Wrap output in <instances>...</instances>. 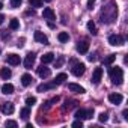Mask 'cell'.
Here are the masks:
<instances>
[{
    "instance_id": "60d3db41",
    "label": "cell",
    "mask_w": 128,
    "mask_h": 128,
    "mask_svg": "<svg viewBox=\"0 0 128 128\" xmlns=\"http://www.w3.org/2000/svg\"><path fill=\"white\" fill-rule=\"evenodd\" d=\"M41 2H47V3H50V2H51V0H41Z\"/></svg>"
},
{
    "instance_id": "ab89813d",
    "label": "cell",
    "mask_w": 128,
    "mask_h": 128,
    "mask_svg": "<svg viewBox=\"0 0 128 128\" xmlns=\"http://www.w3.org/2000/svg\"><path fill=\"white\" fill-rule=\"evenodd\" d=\"M2 9H3V3H2V2H0V11H2Z\"/></svg>"
},
{
    "instance_id": "44dd1931",
    "label": "cell",
    "mask_w": 128,
    "mask_h": 128,
    "mask_svg": "<svg viewBox=\"0 0 128 128\" xmlns=\"http://www.w3.org/2000/svg\"><path fill=\"white\" fill-rule=\"evenodd\" d=\"M32 80H33V78H32L30 74H23V76H21V84H23V86H29V84L32 83Z\"/></svg>"
},
{
    "instance_id": "3957f363",
    "label": "cell",
    "mask_w": 128,
    "mask_h": 128,
    "mask_svg": "<svg viewBox=\"0 0 128 128\" xmlns=\"http://www.w3.org/2000/svg\"><path fill=\"white\" fill-rule=\"evenodd\" d=\"M92 116H94V108H89V110L80 108V110L76 112V118L77 119H90Z\"/></svg>"
},
{
    "instance_id": "ac0fdd59",
    "label": "cell",
    "mask_w": 128,
    "mask_h": 128,
    "mask_svg": "<svg viewBox=\"0 0 128 128\" xmlns=\"http://www.w3.org/2000/svg\"><path fill=\"white\" fill-rule=\"evenodd\" d=\"M2 94H5V95L14 94V86H12L11 83H5V84L2 86Z\"/></svg>"
},
{
    "instance_id": "b9f144b4",
    "label": "cell",
    "mask_w": 128,
    "mask_h": 128,
    "mask_svg": "<svg viewBox=\"0 0 128 128\" xmlns=\"http://www.w3.org/2000/svg\"><path fill=\"white\" fill-rule=\"evenodd\" d=\"M0 53H2V48H0Z\"/></svg>"
},
{
    "instance_id": "7402d4cb",
    "label": "cell",
    "mask_w": 128,
    "mask_h": 128,
    "mask_svg": "<svg viewBox=\"0 0 128 128\" xmlns=\"http://www.w3.org/2000/svg\"><path fill=\"white\" fill-rule=\"evenodd\" d=\"M57 39H59L60 42H68V41H70V35H68L66 32H60V33L57 35Z\"/></svg>"
},
{
    "instance_id": "d6986e66",
    "label": "cell",
    "mask_w": 128,
    "mask_h": 128,
    "mask_svg": "<svg viewBox=\"0 0 128 128\" xmlns=\"http://www.w3.org/2000/svg\"><path fill=\"white\" fill-rule=\"evenodd\" d=\"M11 76H12V71L9 68H2V70H0V77H2L3 80L11 78Z\"/></svg>"
},
{
    "instance_id": "f35d334b",
    "label": "cell",
    "mask_w": 128,
    "mask_h": 128,
    "mask_svg": "<svg viewBox=\"0 0 128 128\" xmlns=\"http://www.w3.org/2000/svg\"><path fill=\"white\" fill-rule=\"evenodd\" d=\"M3 21H5V15L0 14V24H3Z\"/></svg>"
},
{
    "instance_id": "6da1fadb",
    "label": "cell",
    "mask_w": 128,
    "mask_h": 128,
    "mask_svg": "<svg viewBox=\"0 0 128 128\" xmlns=\"http://www.w3.org/2000/svg\"><path fill=\"white\" fill-rule=\"evenodd\" d=\"M116 18H118V5L116 2H110L102 8L100 14V20L102 24H112Z\"/></svg>"
},
{
    "instance_id": "52a82bcc",
    "label": "cell",
    "mask_w": 128,
    "mask_h": 128,
    "mask_svg": "<svg viewBox=\"0 0 128 128\" xmlns=\"http://www.w3.org/2000/svg\"><path fill=\"white\" fill-rule=\"evenodd\" d=\"M38 76H39L41 78H48V77L51 76V70H50V68H47L44 63H42V65L38 68Z\"/></svg>"
},
{
    "instance_id": "4316f807",
    "label": "cell",
    "mask_w": 128,
    "mask_h": 128,
    "mask_svg": "<svg viewBox=\"0 0 128 128\" xmlns=\"http://www.w3.org/2000/svg\"><path fill=\"white\" fill-rule=\"evenodd\" d=\"M114 60H116V54H110L104 59V65H112Z\"/></svg>"
},
{
    "instance_id": "8fae6325",
    "label": "cell",
    "mask_w": 128,
    "mask_h": 128,
    "mask_svg": "<svg viewBox=\"0 0 128 128\" xmlns=\"http://www.w3.org/2000/svg\"><path fill=\"white\" fill-rule=\"evenodd\" d=\"M33 38H35V41H36V42H41V44H44V45H47V44H48V38H47L42 32H35Z\"/></svg>"
},
{
    "instance_id": "e0dca14e",
    "label": "cell",
    "mask_w": 128,
    "mask_h": 128,
    "mask_svg": "<svg viewBox=\"0 0 128 128\" xmlns=\"http://www.w3.org/2000/svg\"><path fill=\"white\" fill-rule=\"evenodd\" d=\"M54 60V54L53 53H45L42 57H41V62L44 63V65H47V63H51Z\"/></svg>"
},
{
    "instance_id": "2e32d148",
    "label": "cell",
    "mask_w": 128,
    "mask_h": 128,
    "mask_svg": "<svg viewBox=\"0 0 128 128\" xmlns=\"http://www.w3.org/2000/svg\"><path fill=\"white\" fill-rule=\"evenodd\" d=\"M57 84L53 82V83H45V84H39L38 86V92H45V90H50V89H54Z\"/></svg>"
},
{
    "instance_id": "7a4b0ae2",
    "label": "cell",
    "mask_w": 128,
    "mask_h": 128,
    "mask_svg": "<svg viewBox=\"0 0 128 128\" xmlns=\"http://www.w3.org/2000/svg\"><path fill=\"white\" fill-rule=\"evenodd\" d=\"M108 77L113 84H122L124 83V71L119 66H110L108 68Z\"/></svg>"
},
{
    "instance_id": "d6a6232c",
    "label": "cell",
    "mask_w": 128,
    "mask_h": 128,
    "mask_svg": "<svg viewBox=\"0 0 128 128\" xmlns=\"http://www.w3.org/2000/svg\"><path fill=\"white\" fill-rule=\"evenodd\" d=\"M72 126H74V128H82V126H83V122H82V119H77V120H74V122H72Z\"/></svg>"
},
{
    "instance_id": "484cf974",
    "label": "cell",
    "mask_w": 128,
    "mask_h": 128,
    "mask_svg": "<svg viewBox=\"0 0 128 128\" xmlns=\"http://www.w3.org/2000/svg\"><path fill=\"white\" fill-rule=\"evenodd\" d=\"M20 114H21V118H23V119H27V118L30 116V108H29V107L21 108V110H20Z\"/></svg>"
},
{
    "instance_id": "9a60e30c",
    "label": "cell",
    "mask_w": 128,
    "mask_h": 128,
    "mask_svg": "<svg viewBox=\"0 0 128 128\" xmlns=\"http://www.w3.org/2000/svg\"><path fill=\"white\" fill-rule=\"evenodd\" d=\"M42 17L47 18V20H56V14L51 8H44V12H42Z\"/></svg>"
},
{
    "instance_id": "7c38bea8",
    "label": "cell",
    "mask_w": 128,
    "mask_h": 128,
    "mask_svg": "<svg viewBox=\"0 0 128 128\" xmlns=\"http://www.w3.org/2000/svg\"><path fill=\"white\" fill-rule=\"evenodd\" d=\"M88 50H89V42H86V41H78V44H77V51L80 53V54H86L88 53Z\"/></svg>"
},
{
    "instance_id": "603a6c76",
    "label": "cell",
    "mask_w": 128,
    "mask_h": 128,
    "mask_svg": "<svg viewBox=\"0 0 128 128\" xmlns=\"http://www.w3.org/2000/svg\"><path fill=\"white\" fill-rule=\"evenodd\" d=\"M18 27H20V21H18L17 18H12L11 23H9V29H11V30H17Z\"/></svg>"
},
{
    "instance_id": "cb8c5ba5",
    "label": "cell",
    "mask_w": 128,
    "mask_h": 128,
    "mask_svg": "<svg viewBox=\"0 0 128 128\" xmlns=\"http://www.w3.org/2000/svg\"><path fill=\"white\" fill-rule=\"evenodd\" d=\"M76 106H77L76 101H66L65 106L62 107V110H63V112H66V110H70V108H72V107H76Z\"/></svg>"
},
{
    "instance_id": "4fadbf2b",
    "label": "cell",
    "mask_w": 128,
    "mask_h": 128,
    "mask_svg": "<svg viewBox=\"0 0 128 128\" xmlns=\"http://www.w3.org/2000/svg\"><path fill=\"white\" fill-rule=\"evenodd\" d=\"M68 89H70L71 92H76V94H84V92H86L84 88H82V86L77 84V83H68Z\"/></svg>"
},
{
    "instance_id": "f546056e",
    "label": "cell",
    "mask_w": 128,
    "mask_h": 128,
    "mask_svg": "<svg viewBox=\"0 0 128 128\" xmlns=\"http://www.w3.org/2000/svg\"><path fill=\"white\" fill-rule=\"evenodd\" d=\"M21 2L23 0H11V6L15 9V8H20L21 6Z\"/></svg>"
},
{
    "instance_id": "1f68e13d",
    "label": "cell",
    "mask_w": 128,
    "mask_h": 128,
    "mask_svg": "<svg viewBox=\"0 0 128 128\" xmlns=\"http://www.w3.org/2000/svg\"><path fill=\"white\" fill-rule=\"evenodd\" d=\"M98 119H100V122H107L108 120V116H107V113H101L98 116Z\"/></svg>"
},
{
    "instance_id": "f1b7e54d",
    "label": "cell",
    "mask_w": 128,
    "mask_h": 128,
    "mask_svg": "<svg viewBox=\"0 0 128 128\" xmlns=\"http://www.w3.org/2000/svg\"><path fill=\"white\" fill-rule=\"evenodd\" d=\"M29 3H30L33 8H41V6H42V2H41V0H29Z\"/></svg>"
},
{
    "instance_id": "8d00e7d4",
    "label": "cell",
    "mask_w": 128,
    "mask_h": 128,
    "mask_svg": "<svg viewBox=\"0 0 128 128\" xmlns=\"http://www.w3.org/2000/svg\"><path fill=\"white\" fill-rule=\"evenodd\" d=\"M62 63H63V57H60V59H59V60L56 62V68H59V66L62 65Z\"/></svg>"
},
{
    "instance_id": "4dcf8cb0",
    "label": "cell",
    "mask_w": 128,
    "mask_h": 128,
    "mask_svg": "<svg viewBox=\"0 0 128 128\" xmlns=\"http://www.w3.org/2000/svg\"><path fill=\"white\" fill-rule=\"evenodd\" d=\"M5 126H11V128H17V126H18V124H17L15 120H6V122H5Z\"/></svg>"
},
{
    "instance_id": "30bf717a",
    "label": "cell",
    "mask_w": 128,
    "mask_h": 128,
    "mask_svg": "<svg viewBox=\"0 0 128 128\" xmlns=\"http://www.w3.org/2000/svg\"><path fill=\"white\" fill-rule=\"evenodd\" d=\"M6 62L9 63V65H12V66H17V65H20L21 59H20V56H17V54H8Z\"/></svg>"
},
{
    "instance_id": "83f0119b",
    "label": "cell",
    "mask_w": 128,
    "mask_h": 128,
    "mask_svg": "<svg viewBox=\"0 0 128 128\" xmlns=\"http://www.w3.org/2000/svg\"><path fill=\"white\" fill-rule=\"evenodd\" d=\"M26 104H27V107L35 106V104H36V98H35V96H27V98H26Z\"/></svg>"
},
{
    "instance_id": "9c48e42d",
    "label": "cell",
    "mask_w": 128,
    "mask_h": 128,
    "mask_svg": "<svg viewBox=\"0 0 128 128\" xmlns=\"http://www.w3.org/2000/svg\"><path fill=\"white\" fill-rule=\"evenodd\" d=\"M35 59H36L35 53H29V54L26 56V59H24V66H26L27 70H30V68L33 66V63H35Z\"/></svg>"
},
{
    "instance_id": "ba28073f",
    "label": "cell",
    "mask_w": 128,
    "mask_h": 128,
    "mask_svg": "<svg viewBox=\"0 0 128 128\" xmlns=\"http://www.w3.org/2000/svg\"><path fill=\"white\" fill-rule=\"evenodd\" d=\"M0 110H2V113H3V114H12V113H14V110H15V107H14V104H12V102H3V104H2V107H0Z\"/></svg>"
},
{
    "instance_id": "277c9868",
    "label": "cell",
    "mask_w": 128,
    "mask_h": 128,
    "mask_svg": "<svg viewBox=\"0 0 128 128\" xmlns=\"http://www.w3.org/2000/svg\"><path fill=\"white\" fill-rule=\"evenodd\" d=\"M84 70H86V66H84V63H76L74 62V66H72V70H71V72L76 76V77H80V76H83L84 74Z\"/></svg>"
},
{
    "instance_id": "8992f818",
    "label": "cell",
    "mask_w": 128,
    "mask_h": 128,
    "mask_svg": "<svg viewBox=\"0 0 128 128\" xmlns=\"http://www.w3.org/2000/svg\"><path fill=\"white\" fill-rule=\"evenodd\" d=\"M101 78H102V68H95L94 72H92V78H90V82H92L94 84H98V83L101 82Z\"/></svg>"
},
{
    "instance_id": "74e56055",
    "label": "cell",
    "mask_w": 128,
    "mask_h": 128,
    "mask_svg": "<svg viewBox=\"0 0 128 128\" xmlns=\"http://www.w3.org/2000/svg\"><path fill=\"white\" fill-rule=\"evenodd\" d=\"M122 114H124V119H128V110H124Z\"/></svg>"
},
{
    "instance_id": "5b68a950",
    "label": "cell",
    "mask_w": 128,
    "mask_h": 128,
    "mask_svg": "<svg viewBox=\"0 0 128 128\" xmlns=\"http://www.w3.org/2000/svg\"><path fill=\"white\" fill-rule=\"evenodd\" d=\"M108 44L116 47V45H124V38L120 35H110L108 36Z\"/></svg>"
},
{
    "instance_id": "d590c367",
    "label": "cell",
    "mask_w": 128,
    "mask_h": 128,
    "mask_svg": "<svg viewBox=\"0 0 128 128\" xmlns=\"http://www.w3.org/2000/svg\"><path fill=\"white\" fill-rule=\"evenodd\" d=\"M94 3H95V0H88V8H89V9H92Z\"/></svg>"
},
{
    "instance_id": "d4e9b609",
    "label": "cell",
    "mask_w": 128,
    "mask_h": 128,
    "mask_svg": "<svg viewBox=\"0 0 128 128\" xmlns=\"http://www.w3.org/2000/svg\"><path fill=\"white\" fill-rule=\"evenodd\" d=\"M88 29H89V32H90L92 35H96V33H98L96 26H95V23H94V21H89V23H88Z\"/></svg>"
},
{
    "instance_id": "5bb4252c",
    "label": "cell",
    "mask_w": 128,
    "mask_h": 128,
    "mask_svg": "<svg viewBox=\"0 0 128 128\" xmlns=\"http://www.w3.org/2000/svg\"><path fill=\"white\" fill-rule=\"evenodd\" d=\"M108 101L112 102V104H120L122 101H124V96L120 95V94H112V95H108Z\"/></svg>"
},
{
    "instance_id": "836d02e7",
    "label": "cell",
    "mask_w": 128,
    "mask_h": 128,
    "mask_svg": "<svg viewBox=\"0 0 128 128\" xmlns=\"http://www.w3.org/2000/svg\"><path fill=\"white\" fill-rule=\"evenodd\" d=\"M0 36H2L3 39H6V38H9V33H6V30H2L0 32Z\"/></svg>"
},
{
    "instance_id": "e575fe53",
    "label": "cell",
    "mask_w": 128,
    "mask_h": 128,
    "mask_svg": "<svg viewBox=\"0 0 128 128\" xmlns=\"http://www.w3.org/2000/svg\"><path fill=\"white\" fill-rule=\"evenodd\" d=\"M88 59H89V62H95V60H96V54L94 53V54H90V56H89Z\"/></svg>"
},
{
    "instance_id": "ffe728a7",
    "label": "cell",
    "mask_w": 128,
    "mask_h": 128,
    "mask_svg": "<svg viewBox=\"0 0 128 128\" xmlns=\"http://www.w3.org/2000/svg\"><path fill=\"white\" fill-rule=\"evenodd\" d=\"M66 78H68V76H66L65 72H60V74H57V76H56V78H54V83L59 86V84H62L63 82H65Z\"/></svg>"
}]
</instances>
